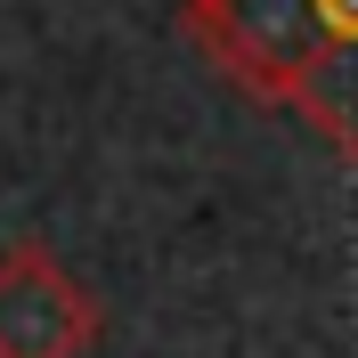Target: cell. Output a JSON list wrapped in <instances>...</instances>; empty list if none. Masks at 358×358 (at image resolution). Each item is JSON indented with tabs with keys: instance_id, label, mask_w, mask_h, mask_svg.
<instances>
[{
	"instance_id": "obj_1",
	"label": "cell",
	"mask_w": 358,
	"mask_h": 358,
	"mask_svg": "<svg viewBox=\"0 0 358 358\" xmlns=\"http://www.w3.org/2000/svg\"><path fill=\"white\" fill-rule=\"evenodd\" d=\"M179 24L261 106H293V90L326 57L317 0H179Z\"/></svg>"
},
{
	"instance_id": "obj_2",
	"label": "cell",
	"mask_w": 358,
	"mask_h": 358,
	"mask_svg": "<svg viewBox=\"0 0 358 358\" xmlns=\"http://www.w3.org/2000/svg\"><path fill=\"white\" fill-rule=\"evenodd\" d=\"M98 334H106L98 293L49 245L24 236L0 252V358H90Z\"/></svg>"
},
{
	"instance_id": "obj_3",
	"label": "cell",
	"mask_w": 358,
	"mask_h": 358,
	"mask_svg": "<svg viewBox=\"0 0 358 358\" xmlns=\"http://www.w3.org/2000/svg\"><path fill=\"white\" fill-rule=\"evenodd\" d=\"M317 24H326V49H358V0H317Z\"/></svg>"
}]
</instances>
